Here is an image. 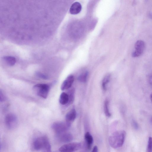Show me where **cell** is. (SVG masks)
I'll use <instances>...</instances> for the list:
<instances>
[{"instance_id": "1", "label": "cell", "mask_w": 152, "mask_h": 152, "mask_svg": "<svg viewBox=\"0 0 152 152\" xmlns=\"http://www.w3.org/2000/svg\"><path fill=\"white\" fill-rule=\"evenodd\" d=\"M126 136L124 131H120L113 132L109 138V142L113 148H116L121 147L124 143Z\"/></svg>"}, {"instance_id": "2", "label": "cell", "mask_w": 152, "mask_h": 152, "mask_svg": "<svg viewBox=\"0 0 152 152\" xmlns=\"http://www.w3.org/2000/svg\"><path fill=\"white\" fill-rule=\"evenodd\" d=\"M49 88L48 85L43 83L37 84L33 87V90L36 94L44 99H46L47 97Z\"/></svg>"}, {"instance_id": "3", "label": "cell", "mask_w": 152, "mask_h": 152, "mask_svg": "<svg viewBox=\"0 0 152 152\" xmlns=\"http://www.w3.org/2000/svg\"><path fill=\"white\" fill-rule=\"evenodd\" d=\"M71 123L66 122H56L52 124L51 127L56 134L66 132L69 128Z\"/></svg>"}, {"instance_id": "4", "label": "cell", "mask_w": 152, "mask_h": 152, "mask_svg": "<svg viewBox=\"0 0 152 152\" xmlns=\"http://www.w3.org/2000/svg\"><path fill=\"white\" fill-rule=\"evenodd\" d=\"M81 147L80 143L72 142L62 145L59 149V151L61 152H72L79 150Z\"/></svg>"}, {"instance_id": "5", "label": "cell", "mask_w": 152, "mask_h": 152, "mask_svg": "<svg viewBox=\"0 0 152 152\" xmlns=\"http://www.w3.org/2000/svg\"><path fill=\"white\" fill-rule=\"evenodd\" d=\"M5 122L7 127L10 129L15 128L18 124V120L15 115L12 113H9L6 116Z\"/></svg>"}, {"instance_id": "6", "label": "cell", "mask_w": 152, "mask_h": 152, "mask_svg": "<svg viewBox=\"0 0 152 152\" xmlns=\"http://www.w3.org/2000/svg\"><path fill=\"white\" fill-rule=\"evenodd\" d=\"M49 142L47 137L43 136L36 138L33 142V147L36 151L42 149Z\"/></svg>"}, {"instance_id": "7", "label": "cell", "mask_w": 152, "mask_h": 152, "mask_svg": "<svg viewBox=\"0 0 152 152\" xmlns=\"http://www.w3.org/2000/svg\"><path fill=\"white\" fill-rule=\"evenodd\" d=\"M145 42L142 40H138L134 45V49L132 54L133 57H138L140 56L143 53L145 48Z\"/></svg>"}, {"instance_id": "8", "label": "cell", "mask_w": 152, "mask_h": 152, "mask_svg": "<svg viewBox=\"0 0 152 152\" xmlns=\"http://www.w3.org/2000/svg\"><path fill=\"white\" fill-rule=\"evenodd\" d=\"M56 138L58 141L62 142H70L73 139L72 134L66 132L56 134Z\"/></svg>"}, {"instance_id": "9", "label": "cell", "mask_w": 152, "mask_h": 152, "mask_svg": "<svg viewBox=\"0 0 152 152\" xmlns=\"http://www.w3.org/2000/svg\"><path fill=\"white\" fill-rule=\"evenodd\" d=\"M74 80V77L72 75H69L62 84L61 87V89L64 91L70 88L73 83Z\"/></svg>"}, {"instance_id": "10", "label": "cell", "mask_w": 152, "mask_h": 152, "mask_svg": "<svg viewBox=\"0 0 152 152\" xmlns=\"http://www.w3.org/2000/svg\"><path fill=\"white\" fill-rule=\"evenodd\" d=\"M81 9L82 6L81 4L79 2H75L71 6L69 12L72 14H77L81 11Z\"/></svg>"}, {"instance_id": "11", "label": "cell", "mask_w": 152, "mask_h": 152, "mask_svg": "<svg viewBox=\"0 0 152 152\" xmlns=\"http://www.w3.org/2000/svg\"><path fill=\"white\" fill-rule=\"evenodd\" d=\"M85 142L84 146L88 150L91 149V145L93 142L92 135L88 132H86L85 135Z\"/></svg>"}, {"instance_id": "12", "label": "cell", "mask_w": 152, "mask_h": 152, "mask_svg": "<svg viewBox=\"0 0 152 152\" xmlns=\"http://www.w3.org/2000/svg\"><path fill=\"white\" fill-rule=\"evenodd\" d=\"M76 116V113L75 109H72L66 114L65 116L66 121L70 123L75 119Z\"/></svg>"}, {"instance_id": "13", "label": "cell", "mask_w": 152, "mask_h": 152, "mask_svg": "<svg viewBox=\"0 0 152 152\" xmlns=\"http://www.w3.org/2000/svg\"><path fill=\"white\" fill-rule=\"evenodd\" d=\"M69 96L66 93L62 92L60 96L59 102L60 103L63 105L67 104L69 102Z\"/></svg>"}, {"instance_id": "14", "label": "cell", "mask_w": 152, "mask_h": 152, "mask_svg": "<svg viewBox=\"0 0 152 152\" xmlns=\"http://www.w3.org/2000/svg\"><path fill=\"white\" fill-rule=\"evenodd\" d=\"M3 59L6 63L10 66L14 65L16 62V59L14 57L6 56L3 57Z\"/></svg>"}, {"instance_id": "15", "label": "cell", "mask_w": 152, "mask_h": 152, "mask_svg": "<svg viewBox=\"0 0 152 152\" xmlns=\"http://www.w3.org/2000/svg\"><path fill=\"white\" fill-rule=\"evenodd\" d=\"M110 75L109 74L107 75L104 78L102 84V86L104 90H105L106 89L107 85L109 83Z\"/></svg>"}, {"instance_id": "16", "label": "cell", "mask_w": 152, "mask_h": 152, "mask_svg": "<svg viewBox=\"0 0 152 152\" xmlns=\"http://www.w3.org/2000/svg\"><path fill=\"white\" fill-rule=\"evenodd\" d=\"M109 102L106 99L104 102V110L105 115L107 117H109L111 116V114L109 109Z\"/></svg>"}, {"instance_id": "17", "label": "cell", "mask_w": 152, "mask_h": 152, "mask_svg": "<svg viewBox=\"0 0 152 152\" xmlns=\"http://www.w3.org/2000/svg\"><path fill=\"white\" fill-rule=\"evenodd\" d=\"M88 75V72L86 71L80 74L78 77L77 79L80 81L85 82L86 81Z\"/></svg>"}, {"instance_id": "18", "label": "cell", "mask_w": 152, "mask_h": 152, "mask_svg": "<svg viewBox=\"0 0 152 152\" xmlns=\"http://www.w3.org/2000/svg\"><path fill=\"white\" fill-rule=\"evenodd\" d=\"M146 152H152V137H151L148 138Z\"/></svg>"}, {"instance_id": "19", "label": "cell", "mask_w": 152, "mask_h": 152, "mask_svg": "<svg viewBox=\"0 0 152 152\" xmlns=\"http://www.w3.org/2000/svg\"><path fill=\"white\" fill-rule=\"evenodd\" d=\"M36 75L38 77L45 80L47 79L48 78V76L46 75L39 72H36Z\"/></svg>"}, {"instance_id": "20", "label": "cell", "mask_w": 152, "mask_h": 152, "mask_svg": "<svg viewBox=\"0 0 152 152\" xmlns=\"http://www.w3.org/2000/svg\"><path fill=\"white\" fill-rule=\"evenodd\" d=\"M42 152H51L50 145L48 143L42 150Z\"/></svg>"}, {"instance_id": "21", "label": "cell", "mask_w": 152, "mask_h": 152, "mask_svg": "<svg viewBox=\"0 0 152 152\" xmlns=\"http://www.w3.org/2000/svg\"><path fill=\"white\" fill-rule=\"evenodd\" d=\"M132 125L134 128L136 129H137L139 128V125L138 123L134 120H132Z\"/></svg>"}, {"instance_id": "22", "label": "cell", "mask_w": 152, "mask_h": 152, "mask_svg": "<svg viewBox=\"0 0 152 152\" xmlns=\"http://www.w3.org/2000/svg\"><path fill=\"white\" fill-rule=\"evenodd\" d=\"M5 100V97L2 92L1 90L0 91V101L1 102L4 101Z\"/></svg>"}, {"instance_id": "23", "label": "cell", "mask_w": 152, "mask_h": 152, "mask_svg": "<svg viewBox=\"0 0 152 152\" xmlns=\"http://www.w3.org/2000/svg\"><path fill=\"white\" fill-rule=\"evenodd\" d=\"M148 81L150 85L152 86V73L149 77Z\"/></svg>"}, {"instance_id": "24", "label": "cell", "mask_w": 152, "mask_h": 152, "mask_svg": "<svg viewBox=\"0 0 152 152\" xmlns=\"http://www.w3.org/2000/svg\"><path fill=\"white\" fill-rule=\"evenodd\" d=\"M92 152H98V148L96 146H95L94 147Z\"/></svg>"}, {"instance_id": "25", "label": "cell", "mask_w": 152, "mask_h": 152, "mask_svg": "<svg viewBox=\"0 0 152 152\" xmlns=\"http://www.w3.org/2000/svg\"><path fill=\"white\" fill-rule=\"evenodd\" d=\"M88 151L87 150H86V149H83V150H82L81 151H80V152H88Z\"/></svg>"}, {"instance_id": "26", "label": "cell", "mask_w": 152, "mask_h": 152, "mask_svg": "<svg viewBox=\"0 0 152 152\" xmlns=\"http://www.w3.org/2000/svg\"><path fill=\"white\" fill-rule=\"evenodd\" d=\"M150 100H151V102H152V93L151 94V95L150 96Z\"/></svg>"}, {"instance_id": "27", "label": "cell", "mask_w": 152, "mask_h": 152, "mask_svg": "<svg viewBox=\"0 0 152 152\" xmlns=\"http://www.w3.org/2000/svg\"><path fill=\"white\" fill-rule=\"evenodd\" d=\"M151 122L152 123V117L151 118Z\"/></svg>"}]
</instances>
